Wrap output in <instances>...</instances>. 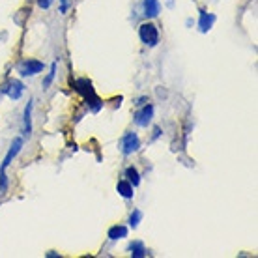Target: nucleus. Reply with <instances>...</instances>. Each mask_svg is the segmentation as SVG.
Listing matches in <instances>:
<instances>
[{
	"label": "nucleus",
	"mask_w": 258,
	"mask_h": 258,
	"mask_svg": "<svg viewBox=\"0 0 258 258\" xmlns=\"http://www.w3.org/2000/svg\"><path fill=\"white\" fill-rule=\"evenodd\" d=\"M75 90L79 92V94H83L84 100L90 103L92 107H94V112H98L101 108V101L100 98H98V94L94 92V88H92V83L90 81H86V79H79V81H75Z\"/></svg>",
	"instance_id": "1"
},
{
	"label": "nucleus",
	"mask_w": 258,
	"mask_h": 258,
	"mask_svg": "<svg viewBox=\"0 0 258 258\" xmlns=\"http://www.w3.org/2000/svg\"><path fill=\"white\" fill-rule=\"evenodd\" d=\"M139 36H141L142 43L148 45V47H155L159 43V32L155 25H152V23H144L139 30Z\"/></svg>",
	"instance_id": "2"
},
{
	"label": "nucleus",
	"mask_w": 258,
	"mask_h": 258,
	"mask_svg": "<svg viewBox=\"0 0 258 258\" xmlns=\"http://www.w3.org/2000/svg\"><path fill=\"white\" fill-rule=\"evenodd\" d=\"M42 69H43V64L40 60L28 58L19 66V73L23 77H32V75H36V73H40Z\"/></svg>",
	"instance_id": "3"
},
{
	"label": "nucleus",
	"mask_w": 258,
	"mask_h": 258,
	"mask_svg": "<svg viewBox=\"0 0 258 258\" xmlns=\"http://www.w3.org/2000/svg\"><path fill=\"white\" fill-rule=\"evenodd\" d=\"M141 148V141H139V137L137 133H127L122 139V152H124L125 155H131L135 152Z\"/></svg>",
	"instance_id": "4"
},
{
	"label": "nucleus",
	"mask_w": 258,
	"mask_h": 258,
	"mask_svg": "<svg viewBox=\"0 0 258 258\" xmlns=\"http://www.w3.org/2000/svg\"><path fill=\"white\" fill-rule=\"evenodd\" d=\"M152 118H154V105L148 103V105H144V107L135 114V122H137V125H141V127H148Z\"/></svg>",
	"instance_id": "5"
},
{
	"label": "nucleus",
	"mask_w": 258,
	"mask_h": 258,
	"mask_svg": "<svg viewBox=\"0 0 258 258\" xmlns=\"http://www.w3.org/2000/svg\"><path fill=\"white\" fill-rule=\"evenodd\" d=\"M21 148H23V139H21V137H17L15 141H13V144H11V148H9L8 155H6L4 161H2V168H0V170H6V168L9 167V163L17 157V154L21 152Z\"/></svg>",
	"instance_id": "6"
},
{
	"label": "nucleus",
	"mask_w": 258,
	"mask_h": 258,
	"mask_svg": "<svg viewBox=\"0 0 258 258\" xmlns=\"http://www.w3.org/2000/svg\"><path fill=\"white\" fill-rule=\"evenodd\" d=\"M4 88H6V94H8L11 100H19V98H21V94H23V88H25V86H23V83H19V81H9Z\"/></svg>",
	"instance_id": "7"
},
{
	"label": "nucleus",
	"mask_w": 258,
	"mask_h": 258,
	"mask_svg": "<svg viewBox=\"0 0 258 258\" xmlns=\"http://www.w3.org/2000/svg\"><path fill=\"white\" fill-rule=\"evenodd\" d=\"M159 9H161V6H159V0H144V15L146 17H150V19L157 17Z\"/></svg>",
	"instance_id": "8"
},
{
	"label": "nucleus",
	"mask_w": 258,
	"mask_h": 258,
	"mask_svg": "<svg viewBox=\"0 0 258 258\" xmlns=\"http://www.w3.org/2000/svg\"><path fill=\"white\" fill-rule=\"evenodd\" d=\"M213 23H215V15H213V13H208V11H200L199 26H200V30H202V32H208Z\"/></svg>",
	"instance_id": "9"
},
{
	"label": "nucleus",
	"mask_w": 258,
	"mask_h": 258,
	"mask_svg": "<svg viewBox=\"0 0 258 258\" xmlns=\"http://www.w3.org/2000/svg\"><path fill=\"white\" fill-rule=\"evenodd\" d=\"M116 189H118V193L124 197V199H133V195H135L133 185L127 182V180H120L118 185H116Z\"/></svg>",
	"instance_id": "10"
},
{
	"label": "nucleus",
	"mask_w": 258,
	"mask_h": 258,
	"mask_svg": "<svg viewBox=\"0 0 258 258\" xmlns=\"http://www.w3.org/2000/svg\"><path fill=\"white\" fill-rule=\"evenodd\" d=\"M127 236V228L122 225H116L112 228H108V240H122Z\"/></svg>",
	"instance_id": "11"
},
{
	"label": "nucleus",
	"mask_w": 258,
	"mask_h": 258,
	"mask_svg": "<svg viewBox=\"0 0 258 258\" xmlns=\"http://www.w3.org/2000/svg\"><path fill=\"white\" fill-rule=\"evenodd\" d=\"M129 251H131V257L133 258H142V257H146V253H148L142 242H133L129 245Z\"/></svg>",
	"instance_id": "12"
},
{
	"label": "nucleus",
	"mask_w": 258,
	"mask_h": 258,
	"mask_svg": "<svg viewBox=\"0 0 258 258\" xmlns=\"http://www.w3.org/2000/svg\"><path fill=\"white\" fill-rule=\"evenodd\" d=\"M125 178L129 180V183L133 185V187H137L139 183H141V176H139V170L135 167H129L127 170H125Z\"/></svg>",
	"instance_id": "13"
},
{
	"label": "nucleus",
	"mask_w": 258,
	"mask_h": 258,
	"mask_svg": "<svg viewBox=\"0 0 258 258\" xmlns=\"http://www.w3.org/2000/svg\"><path fill=\"white\" fill-rule=\"evenodd\" d=\"M30 116H32V101H28V105H26V108H25V133L26 135H30V131H32Z\"/></svg>",
	"instance_id": "14"
},
{
	"label": "nucleus",
	"mask_w": 258,
	"mask_h": 258,
	"mask_svg": "<svg viewBox=\"0 0 258 258\" xmlns=\"http://www.w3.org/2000/svg\"><path fill=\"white\" fill-rule=\"evenodd\" d=\"M141 221H142V213L139 209H135L133 213H131V217H129V225H131V228H137Z\"/></svg>",
	"instance_id": "15"
},
{
	"label": "nucleus",
	"mask_w": 258,
	"mask_h": 258,
	"mask_svg": "<svg viewBox=\"0 0 258 258\" xmlns=\"http://www.w3.org/2000/svg\"><path fill=\"white\" fill-rule=\"evenodd\" d=\"M54 73H56V62L51 66V71H49V75H47V79L43 81V88H47L51 83H52V79H54Z\"/></svg>",
	"instance_id": "16"
},
{
	"label": "nucleus",
	"mask_w": 258,
	"mask_h": 258,
	"mask_svg": "<svg viewBox=\"0 0 258 258\" xmlns=\"http://www.w3.org/2000/svg\"><path fill=\"white\" fill-rule=\"evenodd\" d=\"M8 189V176H6V170H0V193H4Z\"/></svg>",
	"instance_id": "17"
},
{
	"label": "nucleus",
	"mask_w": 258,
	"mask_h": 258,
	"mask_svg": "<svg viewBox=\"0 0 258 258\" xmlns=\"http://www.w3.org/2000/svg\"><path fill=\"white\" fill-rule=\"evenodd\" d=\"M51 2H52V0H38V4H40V6H42L43 9H47L51 6Z\"/></svg>",
	"instance_id": "18"
}]
</instances>
